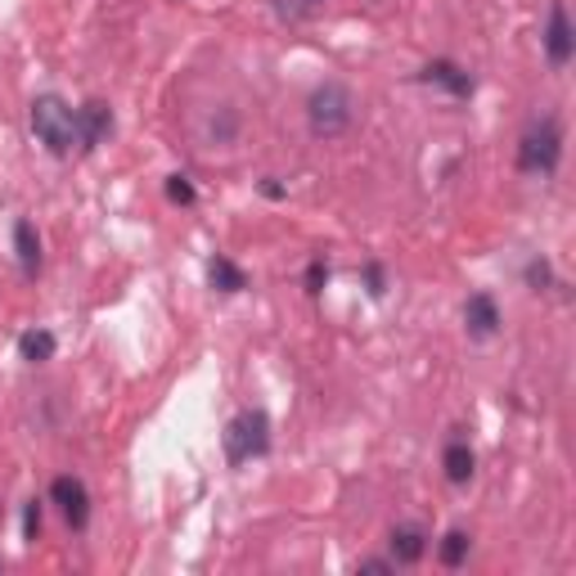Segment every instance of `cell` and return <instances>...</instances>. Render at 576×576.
<instances>
[{
  "mask_svg": "<svg viewBox=\"0 0 576 576\" xmlns=\"http://www.w3.org/2000/svg\"><path fill=\"white\" fill-rule=\"evenodd\" d=\"M167 199L181 203V207H194V203H199V190H194V181L185 177V171H171V177H167Z\"/></svg>",
  "mask_w": 576,
  "mask_h": 576,
  "instance_id": "cell-18",
  "label": "cell"
},
{
  "mask_svg": "<svg viewBox=\"0 0 576 576\" xmlns=\"http://www.w3.org/2000/svg\"><path fill=\"white\" fill-rule=\"evenodd\" d=\"M541 45H545V60H550V68H567V64L576 60V28H572V14H567L563 0H550V14H545Z\"/></svg>",
  "mask_w": 576,
  "mask_h": 576,
  "instance_id": "cell-5",
  "label": "cell"
},
{
  "mask_svg": "<svg viewBox=\"0 0 576 576\" xmlns=\"http://www.w3.org/2000/svg\"><path fill=\"white\" fill-rule=\"evenodd\" d=\"M419 82H428V86L446 90L450 99H473V90H478L473 73H469L465 64H455V60H433V64H424Z\"/></svg>",
  "mask_w": 576,
  "mask_h": 576,
  "instance_id": "cell-8",
  "label": "cell"
},
{
  "mask_svg": "<svg viewBox=\"0 0 576 576\" xmlns=\"http://www.w3.org/2000/svg\"><path fill=\"white\" fill-rule=\"evenodd\" d=\"M469 545H473V541H469V532H459V527H455V532H446V536H441L437 558H441L446 567H459V563L469 558Z\"/></svg>",
  "mask_w": 576,
  "mask_h": 576,
  "instance_id": "cell-16",
  "label": "cell"
},
{
  "mask_svg": "<svg viewBox=\"0 0 576 576\" xmlns=\"http://www.w3.org/2000/svg\"><path fill=\"white\" fill-rule=\"evenodd\" d=\"M307 127L316 140H338L356 127V95L342 82H320L307 99Z\"/></svg>",
  "mask_w": 576,
  "mask_h": 576,
  "instance_id": "cell-3",
  "label": "cell"
},
{
  "mask_svg": "<svg viewBox=\"0 0 576 576\" xmlns=\"http://www.w3.org/2000/svg\"><path fill=\"white\" fill-rule=\"evenodd\" d=\"M392 558H361V572H392Z\"/></svg>",
  "mask_w": 576,
  "mask_h": 576,
  "instance_id": "cell-22",
  "label": "cell"
},
{
  "mask_svg": "<svg viewBox=\"0 0 576 576\" xmlns=\"http://www.w3.org/2000/svg\"><path fill=\"white\" fill-rule=\"evenodd\" d=\"M54 352H60V338H54L50 329H23L19 333V361L45 365V361H54Z\"/></svg>",
  "mask_w": 576,
  "mask_h": 576,
  "instance_id": "cell-14",
  "label": "cell"
},
{
  "mask_svg": "<svg viewBox=\"0 0 576 576\" xmlns=\"http://www.w3.org/2000/svg\"><path fill=\"white\" fill-rule=\"evenodd\" d=\"M207 284L216 288V294H225V298H235V294H244L248 288V270L239 266V262H230V257H207Z\"/></svg>",
  "mask_w": 576,
  "mask_h": 576,
  "instance_id": "cell-13",
  "label": "cell"
},
{
  "mask_svg": "<svg viewBox=\"0 0 576 576\" xmlns=\"http://www.w3.org/2000/svg\"><path fill=\"white\" fill-rule=\"evenodd\" d=\"M324 284H329V262L316 257V262L307 266V294H324Z\"/></svg>",
  "mask_w": 576,
  "mask_h": 576,
  "instance_id": "cell-20",
  "label": "cell"
},
{
  "mask_svg": "<svg viewBox=\"0 0 576 576\" xmlns=\"http://www.w3.org/2000/svg\"><path fill=\"white\" fill-rule=\"evenodd\" d=\"M28 122H32L36 145L50 158H73L77 153V108L64 95H54V90L36 95L32 108H28Z\"/></svg>",
  "mask_w": 576,
  "mask_h": 576,
  "instance_id": "cell-1",
  "label": "cell"
},
{
  "mask_svg": "<svg viewBox=\"0 0 576 576\" xmlns=\"http://www.w3.org/2000/svg\"><path fill=\"white\" fill-rule=\"evenodd\" d=\"M262 194H266V199H284V185H275V177H266V181H262Z\"/></svg>",
  "mask_w": 576,
  "mask_h": 576,
  "instance_id": "cell-23",
  "label": "cell"
},
{
  "mask_svg": "<svg viewBox=\"0 0 576 576\" xmlns=\"http://www.w3.org/2000/svg\"><path fill=\"white\" fill-rule=\"evenodd\" d=\"M41 536V500H28L23 504V541H36Z\"/></svg>",
  "mask_w": 576,
  "mask_h": 576,
  "instance_id": "cell-21",
  "label": "cell"
},
{
  "mask_svg": "<svg viewBox=\"0 0 576 576\" xmlns=\"http://www.w3.org/2000/svg\"><path fill=\"white\" fill-rule=\"evenodd\" d=\"M50 500L60 504V513H64V523L73 527V532H86V523H90V487L77 478V473H60L50 482Z\"/></svg>",
  "mask_w": 576,
  "mask_h": 576,
  "instance_id": "cell-6",
  "label": "cell"
},
{
  "mask_svg": "<svg viewBox=\"0 0 576 576\" xmlns=\"http://www.w3.org/2000/svg\"><path fill=\"white\" fill-rule=\"evenodd\" d=\"M14 257H19V270L28 275V279H36L41 275V235H36V225L28 221V216H19L14 221Z\"/></svg>",
  "mask_w": 576,
  "mask_h": 576,
  "instance_id": "cell-12",
  "label": "cell"
},
{
  "mask_svg": "<svg viewBox=\"0 0 576 576\" xmlns=\"http://www.w3.org/2000/svg\"><path fill=\"white\" fill-rule=\"evenodd\" d=\"M221 446H225V465H230V469L253 465V459H266V455H270V415H266L262 406L239 410L235 419L225 424Z\"/></svg>",
  "mask_w": 576,
  "mask_h": 576,
  "instance_id": "cell-4",
  "label": "cell"
},
{
  "mask_svg": "<svg viewBox=\"0 0 576 576\" xmlns=\"http://www.w3.org/2000/svg\"><path fill=\"white\" fill-rule=\"evenodd\" d=\"M513 167L523 171V177H536V181L554 177V171L563 167V122L554 118V113H541V118H532L523 127Z\"/></svg>",
  "mask_w": 576,
  "mask_h": 576,
  "instance_id": "cell-2",
  "label": "cell"
},
{
  "mask_svg": "<svg viewBox=\"0 0 576 576\" xmlns=\"http://www.w3.org/2000/svg\"><path fill=\"white\" fill-rule=\"evenodd\" d=\"M387 545H392V563H401V567H410V563H419L428 554V536L419 527H392Z\"/></svg>",
  "mask_w": 576,
  "mask_h": 576,
  "instance_id": "cell-15",
  "label": "cell"
},
{
  "mask_svg": "<svg viewBox=\"0 0 576 576\" xmlns=\"http://www.w3.org/2000/svg\"><path fill=\"white\" fill-rule=\"evenodd\" d=\"M239 131H244V113H239L235 104H216V108L207 113V118H203V140H207L212 149L235 145Z\"/></svg>",
  "mask_w": 576,
  "mask_h": 576,
  "instance_id": "cell-10",
  "label": "cell"
},
{
  "mask_svg": "<svg viewBox=\"0 0 576 576\" xmlns=\"http://www.w3.org/2000/svg\"><path fill=\"white\" fill-rule=\"evenodd\" d=\"M113 136V108L104 99L77 104V153H95Z\"/></svg>",
  "mask_w": 576,
  "mask_h": 576,
  "instance_id": "cell-7",
  "label": "cell"
},
{
  "mask_svg": "<svg viewBox=\"0 0 576 576\" xmlns=\"http://www.w3.org/2000/svg\"><path fill=\"white\" fill-rule=\"evenodd\" d=\"M523 284L532 288V294H550V288L558 284V279H554V266H550V257H532V262L523 266Z\"/></svg>",
  "mask_w": 576,
  "mask_h": 576,
  "instance_id": "cell-17",
  "label": "cell"
},
{
  "mask_svg": "<svg viewBox=\"0 0 576 576\" xmlns=\"http://www.w3.org/2000/svg\"><path fill=\"white\" fill-rule=\"evenodd\" d=\"M320 6H324V0H302V10H307V14H311V10H320Z\"/></svg>",
  "mask_w": 576,
  "mask_h": 576,
  "instance_id": "cell-24",
  "label": "cell"
},
{
  "mask_svg": "<svg viewBox=\"0 0 576 576\" xmlns=\"http://www.w3.org/2000/svg\"><path fill=\"white\" fill-rule=\"evenodd\" d=\"M500 324H504L500 302L491 294H469V302H465V333L473 342H491L500 333Z\"/></svg>",
  "mask_w": 576,
  "mask_h": 576,
  "instance_id": "cell-9",
  "label": "cell"
},
{
  "mask_svg": "<svg viewBox=\"0 0 576 576\" xmlns=\"http://www.w3.org/2000/svg\"><path fill=\"white\" fill-rule=\"evenodd\" d=\"M441 473H446L450 487H465V482L478 473V455H473V446H469L465 437H450V441H446V450H441Z\"/></svg>",
  "mask_w": 576,
  "mask_h": 576,
  "instance_id": "cell-11",
  "label": "cell"
},
{
  "mask_svg": "<svg viewBox=\"0 0 576 576\" xmlns=\"http://www.w3.org/2000/svg\"><path fill=\"white\" fill-rule=\"evenodd\" d=\"M361 275H365V294H370V298H383V294H387V275H383L378 262H365Z\"/></svg>",
  "mask_w": 576,
  "mask_h": 576,
  "instance_id": "cell-19",
  "label": "cell"
}]
</instances>
